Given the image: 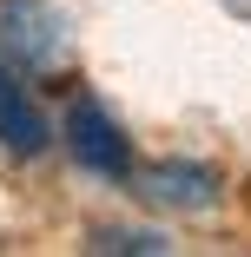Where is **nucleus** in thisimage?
I'll return each instance as SVG.
<instances>
[{"label":"nucleus","mask_w":251,"mask_h":257,"mask_svg":"<svg viewBox=\"0 0 251 257\" xmlns=\"http://www.w3.org/2000/svg\"><path fill=\"white\" fill-rule=\"evenodd\" d=\"M46 145H53V125H46L33 86L20 79V66L0 60V152H14V159H40Z\"/></svg>","instance_id":"4"},{"label":"nucleus","mask_w":251,"mask_h":257,"mask_svg":"<svg viewBox=\"0 0 251 257\" xmlns=\"http://www.w3.org/2000/svg\"><path fill=\"white\" fill-rule=\"evenodd\" d=\"M86 250H126V257H145V250H172L159 231H132V224H93L86 231Z\"/></svg>","instance_id":"5"},{"label":"nucleus","mask_w":251,"mask_h":257,"mask_svg":"<svg viewBox=\"0 0 251 257\" xmlns=\"http://www.w3.org/2000/svg\"><path fill=\"white\" fill-rule=\"evenodd\" d=\"M73 46V27L53 0H0V60L20 73H53Z\"/></svg>","instance_id":"1"},{"label":"nucleus","mask_w":251,"mask_h":257,"mask_svg":"<svg viewBox=\"0 0 251 257\" xmlns=\"http://www.w3.org/2000/svg\"><path fill=\"white\" fill-rule=\"evenodd\" d=\"M66 152H73V165L79 172H93V178H106V185H126L132 178V139H126V125L99 106L93 92H79L73 106H66Z\"/></svg>","instance_id":"2"},{"label":"nucleus","mask_w":251,"mask_h":257,"mask_svg":"<svg viewBox=\"0 0 251 257\" xmlns=\"http://www.w3.org/2000/svg\"><path fill=\"white\" fill-rule=\"evenodd\" d=\"M132 198L145 211H212L225 178L218 165H198V159H159V165H132Z\"/></svg>","instance_id":"3"}]
</instances>
